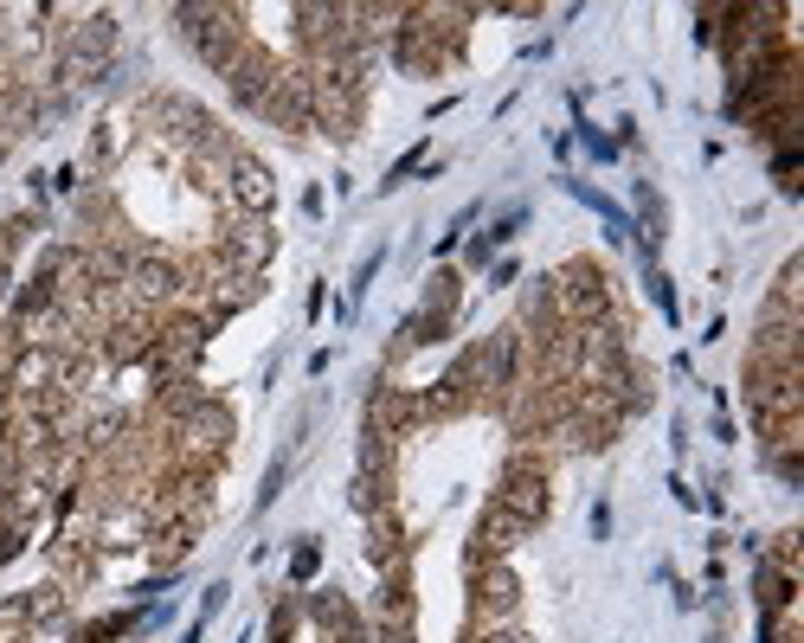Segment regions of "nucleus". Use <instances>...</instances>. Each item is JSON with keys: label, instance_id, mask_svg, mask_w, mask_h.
<instances>
[{"label": "nucleus", "instance_id": "3", "mask_svg": "<svg viewBox=\"0 0 804 643\" xmlns=\"http://www.w3.org/2000/svg\"><path fill=\"white\" fill-rule=\"evenodd\" d=\"M238 258H245V265H265V258H270V238L258 226H245V238H238Z\"/></svg>", "mask_w": 804, "mask_h": 643}, {"label": "nucleus", "instance_id": "1", "mask_svg": "<svg viewBox=\"0 0 804 643\" xmlns=\"http://www.w3.org/2000/svg\"><path fill=\"white\" fill-rule=\"evenodd\" d=\"M232 193H238L251 213H265L270 200H277V187H270V174L258 168V161H238V168H232Z\"/></svg>", "mask_w": 804, "mask_h": 643}, {"label": "nucleus", "instance_id": "4", "mask_svg": "<svg viewBox=\"0 0 804 643\" xmlns=\"http://www.w3.org/2000/svg\"><path fill=\"white\" fill-rule=\"evenodd\" d=\"M161 290H174V270H168V265H142V297H161Z\"/></svg>", "mask_w": 804, "mask_h": 643}, {"label": "nucleus", "instance_id": "2", "mask_svg": "<svg viewBox=\"0 0 804 643\" xmlns=\"http://www.w3.org/2000/svg\"><path fill=\"white\" fill-rule=\"evenodd\" d=\"M567 283H573V290H567V309H573V315H592V309H605V290H599V277H592V270H573Z\"/></svg>", "mask_w": 804, "mask_h": 643}, {"label": "nucleus", "instance_id": "5", "mask_svg": "<svg viewBox=\"0 0 804 643\" xmlns=\"http://www.w3.org/2000/svg\"><path fill=\"white\" fill-rule=\"evenodd\" d=\"M490 643H522V637H490Z\"/></svg>", "mask_w": 804, "mask_h": 643}]
</instances>
